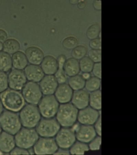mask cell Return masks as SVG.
<instances>
[{
  "label": "cell",
  "instance_id": "cell-1",
  "mask_svg": "<svg viewBox=\"0 0 137 155\" xmlns=\"http://www.w3.org/2000/svg\"><path fill=\"white\" fill-rule=\"evenodd\" d=\"M0 100L7 110L17 113L22 110L26 102L21 92L10 88L0 93Z\"/></svg>",
  "mask_w": 137,
  "mask_h": 155
},
{
  "label": "cell",
  "instance_id": "cell-2",
  "mask_svg": "<svg viewBox=\"0 0 137 155\" xmlns=\"http://www.w3.org/2000/svg\"><path fill=\"white\" fill-rule=\"evenodd\" d=\"M78 111L72 103L61 104L55 118L62 127L71 128L77 120Z\"/></svg>",
  "mask_w": 137,
  "mask_h": 155
},
{
  "label": "cell",
  "instance_id": "cell-3",
  "mask_svg": "<svg viewBox=\"0 0 137 155\" xmlns=\"http://www.w3.org/2000/svg\"><path fill=\"white\" fill-rule=\"evenodd\" d=\"M19 112L20 120L24 127L35 128L42 118L37 105L27 104Z\"/></svg>",
  "mask_w": 137,
  "mask_h": 155
},
{
  "label": "cell",
  "instance_id": "cell-4",
  "mask_svg": "<svg viewBox=\"0 0 137 155\" xmlns=\"http://www.w3.org/2000/svg\"><path fill=\"white\" fill-rule=\"evenodd\" d=\"M0 125L2 131L14 136L22 127L19 114L7 110L0 115Z\"/></svg>",
  "mask_w": 137,
  "mask_h": 155
},
{
  "label": "cell",
  "instance_id": "cell-5",
  "mask_svg": "<svg viewBox=\"0 0 137 155\" xmlns=\"http://www.w3.org/2000/svg\"><path fill=\"white\" fill-rule=\"evenodd\" d=\"M14 138L17 146L29 150L33 148L40 136L35 128L22 127Z\"/></svg>",
  "mask_w": 137,
  "mask_h": 155
},
{
  "label": "cell",
  "instance_id": "cell-6",
  "mask_svg": "<svg viewBox=\"0 0 137 155\" xmlns=\"http://www.w3.org/2000/svg\"><path fill=\"white\" fill-rule=\"evenodd\" d=\"M60 104L54 95H44L37 106L43 118H54Z\"/></svg>",
  "mask_w": 137,
  "mask_h": 155
},
{
  "label": "cell",
  "instance_id": "cell-7",
  "mask_svg": "<svg viewBox=\"0 0 137 155\" xmlns=\"http://www.w3.org/2000/svg\"><path fill=\"white\" fill-rule=\"evenodd\" d=\"M61 127L55 118H43L35 129L40 137L55 138L59 131Z\"/></svg>",
  "mask_w": 137,
  "mask_h": 155
},
{
  "label": "cell",
  "instance_id": "cell-8",
  "mask_svg": "<svg viewBox=\"0 0 137 155\" xmlns=\"http://www.w3.org/2000/svg\"><path fill=\"white\" fill-rule=\"evenodd\" d=\"M25 102L28 104L37 105L43 97L39 84L27 82L21 90Z\"/></svg>",
  "mask_w": 137,
  "mask_h": 155
},
{
  "label": "cell",
  "instance_id": "cell-9",
  "mask_svg": "<svg viewBox=\"0 0 137 155\" xmlns=\"http://www.w3.org/2000/svg\"><path fill=\"white\" fill-rule=\"evenodd\" d=\"M59 149L54 138L40 137L33 147V151L38 155L55 154Z\"/></svg>",
  "mask_w": 137,
  "mask_h": 155
},
{
  "label": "cell",
  "instance_id": "cell-10",
  "mask_svg": "<svg viewBox=\"0 0 137 155\" xmlns=\"http://www.w3.org/2000/svg\"><path fill=\"white\" fill-rule=\"evenodd\" d=\"M55 139L59 148L68 150L76 141L75 131L71 128H61Z\"/></svg>",
  "mask_w": 137,
  "mask_h": 155
},
{
  "label": "cell",
  "instance_id": "cell-11",
  "mask_svg": "<svg viewBox=\"0 0 137 155\" xmlns=\"http://www.w3.org/2000/svg\"><path fill=\"white\" fill-rule=\"evenodd\" d=\"M8 77L9 87L12 90L21 91L27 82L26 76L22 70L13 69L10 71Z\"/></svg>",
  "mask_w": 137,
  "mask_h": 155
},
{
  "label": "cell",
  "instance_id": "cell-12",
  "mask_svg": "<svg viewBox=\"0 0 137 155\" xmlns=\"http://www.w3.org/2000/svg\"><path fill=\"white\" fill-rule=\"evenodd\" d=\"M78 111L77 120L81 124L93 125L101 115L98 111L88 106Z\"/></svg>",
  "mask_w": 137,
  "mask_h": 155
},
{
  "label": "cell",
  "instance_id": "cell-13",
  "mask_svg": "<svg viewBox=\"0 0 137 155\" xmlns=\"http://www.w3.org/2000/svg\"><path fill=\"white\" fill-rule=\"evenodd\" d=\"M75 131L76 139L86 143H89L97 134L93 125L81 124Z\"/></svg>",
  "mask_w": 137,
  "mask_h": 155
},
{
  "label": "cell",
  "instance_id": "cell-14",
  "mask_svg": "<svg viewBox=\"0 0 137 155\" xmlns=\"http://www.w3.org/2000/svg\"><path fill=\"white\" fill-rule=\"evenodd\" d=\"M39 85L43 95H54L59 84L54 75H45Z\"/></svg>",
  "mask_w": 137,
  "mask_h": 155
},
{
  "label": "cell",
  "instance_id": "cell-15",
  "mask_svg": "<svg viewBox=\"0 0 137 155\" xmlns=\"http://www.w3.org/2000/svg\"><path fill=\"white\" fill-rule=\"evenodd\" d=\"M73 91L68 84H62L58 85L54 95L59 104L67 103L72 100Z\"/></svg>",
  "mask_w": 137,
  "mask_h": 155
},
{
  "label": "cell",
  "instance_id": "cell-16",
  "mask_svg": "<svg viewBox=\"0 0 137 155\" xmlns=\"http://www.w3.org/2000/svg\"><path fill=\"white\" fill-rule=\"evenodd\" d=\"M89 95L90 93L86 90L74 91L71 101L78 110H82L88 106Z\"/></svg>",
  "mask_w": 137,
  "mask_h": 155
},
{
  "label": "cell",
  "instance_id": "cell-17",
  "mask_svg": "<svg viewBox=\"0 0 137 155\" xmlns=\"http://www.w3.org/2000/svg\"><path fill=\"white\" fill-rule=\"evenodd\" d=\"M16 146L14 136L2 131L0 134V151L10 154Z\"/></svg>",
  "mask_w": 137,
  "mask_h": 155
},
{
  "label": "cell",
  "instance_id": "cell-18",
  "mask_svg": "<svg viewBox=\"0 0 137 155\" xmlns=\"http://www.w3.org/2000/svg\"><path fill=\"white\" fill-rule=\"evenodd\" d=\"M24 72L27 80L37 83H39L45 75L41 67L38 65H27Z\"/></svg>",
  "mask_w": 137,
  "mask_h": 155
},
{
  "label": "cell",
  "instance_id": "cell-19",
  "mask_svg": "<svg viewBox=\"0 0 137 155\" xmlns=\"http://www.w3.org/2000/svg\"><path fill=\"white\" fill-rule=\"evenodd\" d=\"M25 55L30 64L39 65L44 59V54L39 48L35 47L28 48L25 51Z\"/></svg>",
  "mask_w": 137,
  "mask_h": 155
},
{
  "label": "cell",
  "instance_id": "cell-20",
  "mask_svg": "<svg viewBox=\"0 0 137 155\" xmlns=\"http://www.w3.org/2000/svg\"><path fill=\"white\" fill-rule=\"evenodd\" d=\"M40 65L43 71L46 75H54L58 70L57 60L52 56L47 55L44 57Z\"/></svg>",
  "mask_w": 137,
  "mask_h": 155
},
{
  "label": "cell",
  "instance_id": "cell-21",
  "mask_svg": "<svg viewBox=\"0 0 137 155\" xmlns=\"http://www.w3.org/2000/svg\"><path fill=\"white\" fill-rule=\"evenodd\" d=\"M63 68L66 75L70 77L78 74L80 71L79 62L73 58L66 60Z\"/></svg>",
  "mask_w": 137,
  "mask_h": 155
},
{
  "label": "cell",
  "instance_id": "cell-22",
  "mask_svg": "<svg viewBox=\"0 0 137 155\" xmlns=\"http://www.w3.org/2000/svg\"><path fill=\"white\" fill-rule=\"evenodd\" d=\"M12 66L15 69L24 70L28 64V61L26 55L24 52L18 51L12 55Z\"/></svg>",
  "mask_w": 137,
  "mask_h": 155
},
{
  "label": "cell",
  "instance_id": "cell-23",
  "mask_svg": "<svg viewBox=\"0 0 137 155\" xmlns=\"http://www.w3.org/2000/svg\"><path fill=\"white\" fill-rule=\"evenodd\" d=\"M66 58L64 55H61L58 57L57 60L58 68L56 72L54 75L59 84L65 83L67 81V75L65 74L63 68L64 63L66 60Z\"/></svg>",
  "mask_w": 137,
  "mask_h": 155
},
{
  "label": "cell",
  "instance_id": "cell-24",
  "mask_svg": "<svg viewBox=\"0 0 137 155\" xmlns=\"http://www.w3.org/2000/svg\"><path fill=\"white\" fill-rule=\"evenodd\" d=\"M12 67L11 55L3 51H0V71L5 72H9Z\"/></svg>",
  "mask_w": 137,
  "mask_h": 155
},
{
  "label": "cell",
  "instance_id": "cell-25",
  "mask_svg": "<svg viewBox=\"0 0 137 155\" xmlns=\"http://www.w3.org/2000/svg\"><path fill=\"white\" fill-rule=\"evenodd\" d=\"M85 82L86 80L82 75L78 74L68 78V84L73 91H76L83 89Z\"/></svg>",
  "mask_w": 137,
  "mask_h": 155
},
{
  "label": "cell",
  "instance_id": "cell-26",
  "mask_svg": "<svg viewBox=\"0 0 137 155\" xmlns=\"http://www.w3.org/2000/svg\"><path fill=\"white\" fill-rule=\"evenodd\" d=\"M89 105L96 110H101V92L100 90L93 91L90 94Z\"/></svg>",
  "mask_w": 137,
  "mask_h": 155
},
{
  "label": "cell",
  "instance_id": "cell-27",
  "mask_svg": "<svg viewBox=\"0 0 137 155\" xmlns=\"http://www.w3.org/2000/svg\"><path fill=\"white\" fill-rule=\"evenodd\" d=\"M20 45L16 39H10L7 40L3 44V51L9 54H14L19 51Z\"/></svg>",
  "mask_w": 137,
  "mask_h": 155
},
{
  "label": "cell",
  "instance_id": "cell-28",
  "mask_svg": "<svg viewBox=\"0 0 137 155\" xmlns=\"http://www.w3.org/2000/svg\"><path fill=\"white\" fill-rule=\"evenodd\" d=\"M88 145L86 143L78 141L75 142L69 149L70 154L81 155L89 150Z\"/></svg>",
  "mask_w": 137,
  "mask_h": 155
},
{
  "label": "cell",
  "instance_id": "cell-29",
  "mask_svg": "<svg viewBox=\"0 0 137 155\" xmlns=\"http://www.w3.org/2000/svg\"><path fill=\"white\" fill-rule=\"evenodd\" d=\"M101 86V79L94 76L86 80L84 88L86 90L91 93L100 90Z\"/></svg>",
  "mask_w": 137,
  "mask_h": 155
},
{
  "label": "cell",
  "instance_id": "cell-30",
  "mask_svg": "<svg viewBox=\"0 0 137 155\" xmlns=\"http://www.w3.org/2000/svg\"><path fill=\"white\" fill-rule=\"evenodd\" d=\"M80 71L83 73H90L92 72L94 63L90 58L85 57L80 60L79 62Z\"/></svg>",
  "mask_w": 137,
  "mask_h": 155
},
{
  "label": "cell",
  "instance_id": "cell-31",
  "mask_svg": "<svg viewBox=\"0 0 137 155\" xmlns=\"http://www.w3.org/2000/svg\"><path fill=\"white\" fill-rule=\"evenodd\" d=\"M100 25L96 24L91 25L87 29V36L90 40L97 38L101 34Z\"/></svg>",
  "mask_w": 137,
  "mask_h": 155
},
{
  "label": "cell",
  "instance_id": "cell-32",
  "mask_svg": "<svg viewBox=\"0 0 137 155\" xmlns=\"http://www.w3.org/2000/svg\"><path fill=\"white\" fill-rule=\"evenodd\" d=\"M88 53L87 47L82 45H78L73 49L72 52L73 58L77 60H80L85 57Z\"/></svg>",
  "mask_w": 137,
  "mask_h": 155
},
{
  "label": "cell",
  "instance_id": "cell-33",
  "mask_svg": "<svg viewBox=\"0 0 137 155\" xmlns=\"http://www.w3.org/2000/svg\"><path fill=\"white\" fill-rule=\"evenodd\" d=\"M78 44V41L77 39L73 37L66 38L62 42L63 46L68 50H73L77 46Z\"/></svg>",
  "mask_w": 137,
  "mask_h": 155
},
{
  "label": "cell",
  "instance_id": "cell-34",
  "mask_svg": "<svg viewBox=\"0 0 137 155\" xmlns=\"http://www.w3.org/2000/svg\"><path fill=\"white\" fill-rule=\"evenodd\" d=\"M88 56L94 63L101 62V50L91 49L88 52Z\"/></svg>",
  "mask_w": 137,
  "mask_h": 155
},
{
  "label": "cell",
  "instance_id": "cell-35",
  "mask_svg": "<svg viewBox=\"0 0 137 155\" xmlns=\"http://www.w3.org/2000/svg\"><path fill=\"white\" fill-rule=\"evenodd\" d=\"M8 87V75L6 73L0 71V93L7 89Z\"/></svg>",
  "mask_w": 137,
  "mask_h": 155
},
{
  "label": "cell",
  "instance_id": "cell-36",
  "mask_svg": "<svg viewBox=\"0 0 137 155\" xmlns=\"http://www.w3.org/2000/svg\"><path fill=\"white\" fill-rule=\"evenodd\" d=\"M101 143V136H96L88 145L89 148L92 151L98 150L100 149Z\"/></svg>",
  "mask_w": 137,
  "mask_h": 155
},
{
  "label": "cell",
  "instance_id": "cell-37",
  "mask_svg": "<svg viewBox=\"0 0 137 155\" xmlns=\"http://www.w3.org/2000/svg\"><path fill=\"white\" fill-rule=\"evenodd\" d=\"M89 45L91 49L101 50V39L100 38L90 40Z\"/></svg>",
  "mask_w": 137,
  "mask_h": 155
},
{
  "label": "cell",
  "instance_id": "cell-38",
  "mask_svg": "<svg viewBox=\"0 0 137 155\" xmlns=\"http://www.w3.org/2000/svg\"><path fill=\"white\" fill-rule=\"evenodd\" d=\"M94 77L101 78V62L94 63L92 72Z\"/></svg>",
  "mask_w": 137,
  "mask_h": 155
},
{
  "label": "cell",
  "instance_id": "cell-39",
  "mask_svg": "<svg viewBox=\"0 0 137 155\" xmlns=\"http://www.w3.org/2000/svg\"><path fill=\"white\" fill-rule=\"evenodd\" d=\"M10 154H30L29 150L16 146L12 150Z\"/></svg>",
  "mask_w": 137,
  "mask_h": 155
},
{
  "label": "cell",
  "instance_id": "cell-40",
  "mask_svg": "<svg viewBox=\"0 0 137 155\" xmlns=\"http://www.w3.org/2000/svg\"><path fill=\"white\" fill-rule=\"evenodd\" d=\"M94 128L96 133L98 136H101V115L98 118L97 120L94 124Z\"/></svg>",
  "mask_w": 137,
  "mask_h": 155
},
{
  "label": "cell",
  "instance_id": "cell-41",
  "mask_svg": "<svg viewBox=\"0 0 137 155\" xmlns=\"http://www.w3.org/2000/svg\"><path fill=\"white\" fill-rule=\"evenodd\" d=\"M7 35L4 30L0 29V42H4L7 40Z\"/></svg>",
  "mask_w": 137,
  "mask_h": 155
},
{
  "label": "cell",
  "instance_id": "cell-42",
  "mask_svg": "<svg viewBox=\"0 0 137 155\" xmlns=\"http://www.w3.org/2000/svg\"><path fill=\"white\" fill-rule=\"evenodd\" d=\"M93 6L96 10L100 11L101 9V1H94L93 2Z\"/></svg>",
  "mask_w": 137,
  "mask_h": 155
},
{
  "label": "cell",
  "instance_id": "cell-43",
  "mask_svg": "<svg viewBox=\"0 0 137 155\" xmlns=\"http://www.w3.org/2000/svg\"><path fill=\"white\" fill-rule=\"evenodd\" d=\"M55 154H70L69 150L62 148L58 149Z\"/></svg>",
  "mask_w": 137,
  "mask_h": 155
},
{
  "label": "cell",
  "instance_id": "cell-44",
  "mask_svg": "<svg viewBox=\"0 0 137 155\" xmlns=\"http://www.w3.org/2000/svg\"><path fill=\"white\" fill-rule=\"evenodd\" d=\"M90 73H83V74L82 75L83 78H84L85 80H87L91 77Z\"/></svg>",
  "mask_w": 137,
  "mask_h": 155
},
{
  "label": "cell",
  "instance_id": "cell-45",
  "mask_svg": "<svg viewBox=\"0 0 137 155\" xmlns=\"http://www.w3.org/2000/svg\"><path fill=\"white\" fill-rule=\"evenodd\" d=\"M4 108L3 106L2 105L1 100H0V115L4 111Z\"/></svg>",
  "mask_w": 137,
  "mask_h": 155
},
{
  "label": "cell",
  "instance_id": "cell-46",
  "mask_svg": "<svg viewBox=\"0 0 137 155\" xmlns=\"http://www.w3.org/2000/svg\"><path fill=\"white\" fill-rule=\"evenodd\" d=\"M82 6H83V7L84 6V4H83V3H81V2L78 4V7L79 8L83 9V8Z\"/></svg>",
  "mask_w": 137,
  "mask_h": 155
},
{
  "label": "cell",
  "instance_id": "cell-47",
  "mask_svg": "<svg viewBox=\"0 0 137 155\" xmlns=\"http://www.w3.org/2000/svg\"><path fill=\"white\" fill-rule=\"evenodd\" d=\"M2 49H3V44L0 42V51H2Z\"/></svg>",
  "mask_w": 137,
  "mask_h": 155
},
{
  "label": "cell",
  "instance_id": "cell-48",
  "mask_svg": "<svg viewBox=\"0 0 137 155\" xmlns=\"http://www.w3.org/2000/svg\"><path fill=\"white\" fill-rule=\"evenodd\" d=\"M2 128H1V125H0V134L2 133Z\"/></svg>",
  "mask_w": 137,
  "mask_h": 155
}]
</instances>
